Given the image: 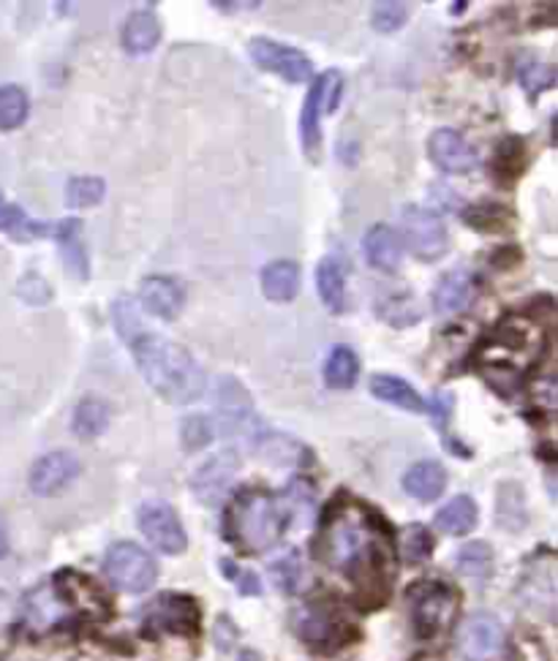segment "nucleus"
<instances>
[{
    "label": "nucleus",
    "mask_w": 558,
    "mask_h": 661,
    "mask_svg": "<svg viewBox=\"0 0 558 661\" xmlns=\"http://www.w3.org/2000/svg\"><path fill=\"white\" fill-rule=\"evenodd\" d=\"M125 344L134 354L140 374L164 400L185 406V403H194L205 395V370L183 346L172 344L150 329H136Z\"/></svg>",
    "instance_id": "7ed1b4c3"
},
{
    "label": "nucleus",
    "mask_w": 558,
    "mask_h": 661,
    "mask_svg": "<svg viewBox=\"0 0 558 661\" xmlns=\"http://www.w3.org/2000/svg\"><path fill=\"white\" fill-rule=\"evenodd\" d=\"M504 648V627L499 618L479 612L466 618L458 632V651L466 661H490Z\"/></svg>",
    "instance_id": "1a4fd4ad"
},
{
    "label": "nucleus",
    "mask_w": 558,
    "mask_h": 661,
    "mask_svg": "<svg viewBox=\"0 0 558 661\" xmlns=\"http://www.w3.org/2000/svg\"><path fill=\"white\" fill-rule=\"evenodd\" d=\"M477 504L469 496H455L453 501L444 504V507L436 512V528L449 537H464L469 533L474 526H477Z\"/></svg>",
    "instance_id": "393cba45"
},
{
    "label": "nucleus",
    "mask_w": 558,
    "mask_h": 661,
    "mask_svg": "<svg viewBox=\"0 0 558 661\" xmlns=\"http://www.w3.org/2000/svg\"><path fill=\"white\" fill-rule=\"evenodd\" d=\"M447 488V471L436 460L414 462L404 474V490L417 501H436Z\"/></svg>",
    "instance_id": "412c9836"
},
{
    "label": "nucleus",
    "mask_w": 558,
    "mask_h": 661,
    "mask_svg": "<svg viewBox=\"0 0 558 661\" xmlns=\"http://www.w3.org/2000/svg\"><path fill=\"white\" fill-rule=\"evenodd\" d=\"M341 93H344V77L338 71H327L319 80L314 82V88L305 95L303 118H300V134H303L305 155L311 161H319L322 153V115L335 112L341 104Z\"/></svg>",
    "instance_id": "39448f33"
},
{
    "label": "nucleus",
    "mask_w": 558,
    "mask_h": 661,
    "mask_svg": "<svg viewBox=\"0 0 558 661\" xmlns=\"http://www.w3.org/2000/svg\"><path fill=\"white\" fill-rule=\"evenodd\" d=\"M300 284H303V275H300V264L290 260L270 262L265 270H262V292H265L267 299L273 303H290V299L297 297Z\"/></svg>",
    "instance_id": "4be33fe9"
},
{
    "label": "nucleus",
    "mask_w": 558,
    "mask_h": 661,
    "mask_svg": "<svg viewBox=\"0 0 558 661\" xmlns=\"http://www.w3.org/2000/svg\"><path fill=\"white\" fill-rule=\"evenodd\" d=\"M359 376V359L349 346H335L324 365V382L329 389H349Z\"/></svg>",
    "instance_id": "a878e982"
},
{
    "label": "nucleus",
    "mask_w": 558,
    "mask_h": 661,
    "mask_svg": "<svg viewBox=\"0 0 558 661\" xmlns=\"http://www.w3.org/2000/svg\"><path fill=\"white\" fill-rule=\"evenodd\" d=\"M363 251L371 267L382 270V273H395L400 267V260H404V245H400L398 232L384 224L371 226L363 237Z\"/></svg>",
    "instance_id": "f3484780"
},
{
    "label": "nucleus",
    "mask_w": 558,
    "mask_h": 661,
    "mask_svg": "<svg viewBox=\"0 0 558 661\" xmlns=\"http://www.w3.org/2000/svg\"><path fill=\"white\" fill-rule=\"evenodd\" d=\"M136 522L140 531L145 533V539L153 547H159L166 556H180L189 547V537L183 531L177 512L164 501H148L142 504L136 512Z\"/></svg>",
    "instance_id": "0eeeda50"
},
{
    "label": "nucleus",
    "mask_w": 558,
    "mask_h": 661,
    "mask_svg": "<svg viewBox=\"0 0 558 661\" xmlns=\"http://www.w3.org/2000/svg\"><path fill=\"white\" fill-rule=\"evenodd\" d=\"M240 460L235 452H219L213 455L200 471L191 477V488H194V496L200 498L207 507H215V504L224 501L230 496L232 482L237 477Z\"/></svg>",
    "instance_id": "9b49d317"
},
{
    "label": "nucleus",
    "mask_w": 558,
    "mask_h": 661,
    "mask_svg": "<svg viewBox=\"0 0 558 661\" xmlns=\"http://www.w3.org/2000/svg\"><path fill=\"white\" fill-rule=\"evenodd\" d=\"M248 52L260 69L278 74L281 80L292 82V85H300V82L311 80V74H314V63H311L308 55H303L294 47L281 44V41L254 39L248 44Z\"/></svg>",
    "instance_id": "6e6552de"
},
{
    "label": "nucleus",
    "mask_w": 558,
    "mask_h": 661,
    "mask_svg": "<svg viewBox=\"0 0 558 661\" xmlns=\"http://www.w3.org/2000/svg\"><path fill=\"white\" fill-rule=\"evenodd\" d=\"M180 436H183V447L189 449V452H196V449L207 447L210 438L215 436L213 419L205 417V414H194V417H189L183 423Z\"/></svg>",
    "instance_id": "72a5a7b5"
},
{
    "label": "nucleus",
    "mask_w": 558,
    "mask_h": 661,
    "mask_svg": "<svg viewBox=\"0 0 558 661\" xmlns=\"http://www.w3.org/2000/svg\"><path fill=\"white\" fill-rule=\"evenodd\" d=\"M371 393H374V398H379L384 403H393V406L404 408V411H412V414L425 411V403L417 395V389L398 376L376 374L374 378H371Z\"/></svg>",
    "instance_id": "5701e85b"
},
{
    "label": "nucleus",
    "mask_w": 558,
    "mask_h": 661,
    "mask_svg": "<svg viewBox=\"0 0 558 661\" xmlns=\"http://www.w3.org/2000/svg\"><path fill=\"white\" fill-rule=\"evenodd\" d=\"M458 572L474 582H485L494 572V552L485 542H471L458 550Z\"/></svg>",
    "instance_id": "c85d7f7f"
},
{
    "label": "nucleus",
    "mask_w": 558,
    "mask_h": 661,
    "mask_svg": "<svg viewBox=\"0 0 558 661\" xmlns=\"http://www.w3.org/2000/svg\"><path fill=\"white\" fill-rule=\"evenodd\" d=\"M297 509L311 512V488L294 482L290 490L273 496L267 490H240L226 512V539L243 552H267L281 542Z\"/></svg>",
    "instance_id": "f03ea898"
},
{
    "label": "nucleus",
    "mask_w": 558,
    "mask_h": 661,
    "mask_svg": "<svg viewBox=\"0 0 558 661\" xmlns=\"http://www.w3.org/2000/svg\"><path fill=\"white\" fill-rule=\"evenodd\" d=\"M430 550H434V539H430V533L425 531L423 526H409L404 531V552L409 561H423V558L430 556Z\"/></svg>",
    "instance_id": "c9c22d12"
},
{
    "label": "nucleus",
    "mask_w": 558,
    "mask_h": 661,
    "mask_svg": "<svg viewBox=\"0 0 558 661\" xmlns=\"http://www.w3.org/2000/svg\"><path fill=\"white\" fill-rule=\"evenodd\" d=\"M196 604L189 597H159L148 607V627L155 632H177L185 634L196 627Z\"/></svg>",
    "instance_id": "2eb2a0df"
},
{
    "label": "nucleus",
    "mask_w": 558,
    "mask_h": 661,
    "mask_svg": "<svg viewBox=\"0 0 558 661\" xmlns=\"http://www.w3.org/2000/svg\"><path fill=\"white\" fill-rule=\"evenodd\" d=\"M474 297V278L469 270H453L439 281L434 292V308L436 314L449 316L458 314L469 305V299Z\"/></svg>",
    "instance_id": "aec40b11"
},
{
    "label": "nucleus",
    "mask_w": 558,
    "mask_h": 661,
    "mask_svg": "<svg viewBox=\"0 0 558 661\" xmlns=\"http://www.w3.org/2000/svg\"><path fill=\"white\" fill-rule=\"evenodd\" d=\"M400 224H404V237L409 251L423 262H439L447 254V230H444L442 218L430 210L409 204L400 213Z\"/></svg>",
    "instance_id": "423d86ee"
},
{
    "label": "nucleus",
    "mask_w": 558,
    "mask_h": 661,
    "mask_svg": "<svg viewBox=\"0 0 558 661\" xmlns=\"http://www.w3.org/2000/svg\"><path fill=\"white\" fill-rule=\"evenodd\" d=\"M106 425H110V408H106L104 400L95 398L82 400L74 408V417H71V430L80 438L101 436L106 430Z\"/></svg>",
    "instance_id": "bb28decb"
},
{
    "label": "nucleus",
    "mask_w": 558,
    "mask_h": 661,
    "mask_svg": "<svg viewBox=\"0 0 558 661\" xmlns=\"http://www.w3.org/2000/svg\"><path fill=\"white\" fill-rule=\"evenodd\" d=\"M6 552H9V537H6V528L3 522H0V558H3Z\"/></svg>",
    "instance_id": "4c0bfd02"
},
{
    "label": "nucleus",
    "mask_w": 558,
    "mask_h": 661,
    "mask_svg": "<svg viewBox=\"0 0 558 661\" xmlns=\"http://www.w3.org/2000/svg\"><path fill=\"white\" fill-rule=\"evenodd\" d=\"M254 400L240 387L237 378H221L219 387V425L224 433H251L256 428Z\"/></svg>",
    "instance_id": "4468645a"
},
{
    "label": "nucleus",
    "mask_w": 558,
    "mask_h": 661,
    "mask_svg": "<svg viewBox=\"0 0 558 661\" xmlns=\"http://www.w3.org/2000/svg\"><path fill=\"white\" fill-rule=\"evenodd\" d=\"M55 240L60 245V254H63L65 273H69L74 281H88L90 264H88L85 245H82V224H80V221H74V218L60 221V224L55 226Z\"/></svg>",
    "instance_id": "6ab92c4d"
},
{
    "label": "nucleus",
    "mask_w": 558,
    "mask_h": 661,
    "mask_svg": "<svg viewBox=\"0 0 558 661\" xmlns=\"http://www.w3.org/2000/svg\"><path fill=\"white\" fill-rule=\"evenodd\" d=\"M316 288H319L322 303L333 314H341L346 308V275L344 267L333 256L316 264Z\"/></svg>",
    "instance_id": "b1692460"
},
{
    "label": "nucleus",
    "mask_w": 558,
    "mask_h": 661,
    "mask_svg": "<svg viewBox=\"0 0 558 661\" xmlns=\"http://www.w3.org/2000/svg\"><path fill=\"white\" fill-rule=\"evenodd\" d=\"M140 303L148 314L170 322V318H177L180 311H183V286L175 278H166V275H150V278L140 284Z\"/></svg>",
    "instance_id": "dca6fc26"
},
{
    "label": "nucleus",
    "mask_w": 558,
    "mask_h": 661,
    "mask_svg": "<svg viewBox=\"0 0 558 661\" xmlns=\"http://www.w3.org/2000/svg\"><path fill=\"white\" fill-rule=\"evenodd\" d=\"M120 41H123V50L129 55H148V52H153L155 44L161 41L159 17L150 9H140L134 14H129L123 33H120Z\"/></svg>",
    "instance_id": "a211bd4d"
},
{
    "label": "nucleus",
    "mask_w": 558,
    "mask_h": 661,
    "mask_svg": "<svg viewBox=\"0 0 558 661\" xmlns=\"http://www.w3.org/2000/svg\"><path fill=\"white\" fill-rule=\"evenodd\" d=\"M297 629L305 640L319 645V642L333 634V618H329V612L322 610V607H305V610H300Z\"/></svg>",
    "instance_id": "473e14b6"
},
{
    "label": "nucleus",
    "mask_w": 558,
    "mask_h": 661,
    "mask_svg": "<svg viewBox=\"0 0 558 661\" xmlns=\"http://www.w3.org/2000/svg\"><path fill=\"white\" fill-rule=\"evenodd\" d=\"M106 183L101 177H71L69 185H65V204L69 207H93L104 200Z\"/></svg>",
    "instance_id": "7c9ffc66"
},
{
    "label": "nucleus",
    "mask_w": 558,
    "mask_h": 661,
    "mask_svg": "<svg viewBox=\"0 0 558 661\" xmlns=\"http://www.w3.org/2000/svg\"><path fill=\"white\" fill-rule=\"evenodd\" d=\"M104 574L118 591L125 593H145L153 588L159 567H155L153 556L142 550L134 542H118L106 550L104 556Z\"/></svg>",
    "instance_id": "20e7f679"
},
{
    "label": "nucleus",
    "mask_w": 558,
    "mask_h": 661,
    "mask_svg": "<svg viewBox=\"0 0 558 661\" xmlns=\"http://www.w3.org/2000/svg\"><path fill=\"white\" fill-rule=\"evenodd\" d=\"M0 232L11 234V237L17 240H26V237H41V234H44V226L30 224L28 215L22 213L17 204L6 202L3 194H0Z\"/></svg>",
    "instance_id": "2f4dec72"
},
{
    "label": "nucleus",
    "mask_w": 558,
    "mask_h": 661,
    "mask_svg": "<svg viewBox=\"0 0 558 661\" xmlns=\"http://www.w3.org/2000/svg\"><path fill=\"white\" fill-rule=\"evenodd\" d=\"M316 552L329 569L352 580L382 574L389 561L387 533L368 509L357 504H335L324 515Z\"/></svg>",
    "instance_id": "f257e3e1"
},
{
    "label": "nucleus",
    "mask_w": 558,
    "mask_h": 661,
    "mask_svg": "<svg viewBox=\"0 0 558 661\" xmlns=\"http://www.w3.org/2000/svg\"><path fill=\"white\" fill-rule=\"evenodd\" d=\"M554 69L542 63H534L529 69L520 71V85H524L529 93H539V90L554 85Z\"/></svg>",
    "instance_id": "e433bc0d"
},
{
    "label": "nucleus",
    "mask_w": 558,
    "mask_h": 661,
    "mask_svg": "<svg viewBox=\"0 0 558 661\" xmlns=\"http://www.w3.org/2000/svg\"><path fill=\"white\" fill-rule=\"evenodd\" d=\"M82 466L71 452H50L39 458L30 468V490L35 496H58L80 477Z\"/></svg>",
    "instance_id": "f8f14e48"
},
{
    "label": "nucleus",
    "mask_w": 558,
    "mask_h": 661,
    "mask_svg": "<svg viewBox=\"0 0 558 661\" xmlns=\"http://www.w3.org/2000/svg\"><path fill=\"white\" fill-rule=\"evenodd\" d=\"M28 118V95L17 85H0V129L14 131Z\"/></svg>",
    "instance_id": "c756f323"
},
{
    "label": "nucleus",
    "mask_w": 558,
    "mask_h": 661,
    "mask_svg": "<svg viewBox=\"0 0 558 661\" xmlns=\"http://www.w3.org/2000/svg\"><path fill=\"white\" fill-rule=\"evenodd\" d=\"M428 155L447 174H466L477 166V153L466 142V136L455 129L434 131L428 140Z\"/></svg>",
    "instance_id": "ddd939ff"
},
{
    "label": "nucleus",
    "mask_w": 558,
    "mask_h": 661,
    "mask_svg": "<svg viewBox=\"0 0 558 661\" xmlns=\"http://www.w3.org/2000/svg\"><path fill=\"white\" fill-rule=\"evenodd\" d=\"M406 20H409V6L406 3H376L371 26L379 33H395L406 26Z\"/></svg>",
    "instance_id": "f704fd0d"
},
{
    "label": "nucleus",
    "mask_w": 558,
    "mask_h": 661,
    "mask_svg": "<svg viewBox=\"0 0 558 661\" xmlns=\"http://www.w3.org/2000/svg\"><path fill=\"white\" fill-rule=\"evenodd\" d=\"M455 610V597L442 582H428V586L414 588L412 593V612L414 627L419 637H434L442 627H447L449 616Z\"/></svg>",
    "instance_id": "9d476101"
},
{
    "label": "nucleus",
    "mask_w": 558,
    "mask_h": 661,
    "mask_svg": "<svg viewBox=\"0 0 558 661\" xmlns=\"http://www.w3.org/2000/svg\"><path fill=\"white\" fill-rule=\"evenodd\" d=\"M273 580L286 593H300L311 586V574L305 569L300 552H286L284 558H278L273 563Z\"/></svg>",
    "instance_id": "cd10ccee"
}]
</instances>
